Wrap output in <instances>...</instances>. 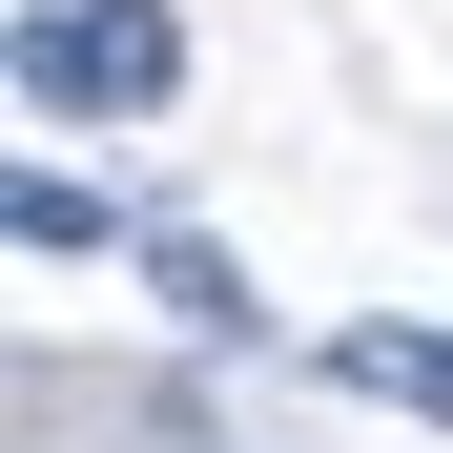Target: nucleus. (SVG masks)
I'll list each match as a JSON object with an SVG mask.
<instances>
[{"mask_svg":"<svg viewBox=\"0 0 453 453\" xmlns=\"http://www.w3.org/2000/svg\"><path fill=\"white\" fill-rule=\"evenodd\" d=\"M186 83V21L165 0H42L21 21V124H144Z\"/></svg>","mask_w":453,"mask_h":453,"instance_id":"nucleus-1","label":"nucleus"},{"mask_svg":"<svg viewBox=\"0 0 453 453\" xmlns=\"http://www.w3.org/2000/svg\"><path fill=\"white\" fill-rule=\"evenodd\" d=\"M330 392H371V412H433V433H453V330H330Z\"/></svg>","mask_w":453,"mask_h":453,"instance_id":"nucleus-2","label":"nucleus"},{"mask_svg":"<svg viewBox=\"0 0 453 453\" xmlns=\"http://www.w3.org/2000/svg\"><path fill=\"white\" fill-rule=\"evenodd\" d=\"M144 288H165V310H186L206 350H248V330H268V310H248V268H226L206 226H144Z\"/></svg>","mask_w":453,"mask_h":453,"instance_id":"nucleus-3","label":"nucleus"},{"mask_svg":"<svg viewBox=\"0 0 453 453\" xmlns=\"http://www.w3.org/2000/svg\"><path fill=\"white\" fill-rule=\"evenodd\" d=\"M0 226H21V268H83V248H104V186H62V165H21V206H0Z\"/></svg>","mask_w":453,"mask_h":453,"instance_id":"nucleus-4","label":"nucleus"}]
</instances>
